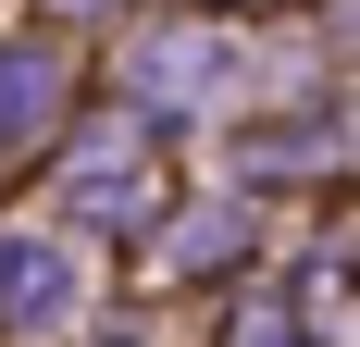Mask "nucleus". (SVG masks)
Masks as SVG:
<instances>
[{"label":"nucleus","mask_w":360,"mask_h":347,"mask_svg":"<svg viewBox=\"0 0 360 347\" xmlns=\"http://www.w3.org/2000/svg\"><path fill=\"white\" fill-rule=\"evenodd\" d=\"M137 87L149 100H199V87H224V37H162L137 63Z\"/></svg>","instance_id":"2"},{"label":"nucleus","mask_w":360,"mask_h":347,"mask_svg":"<svg viewBox=\"0 0 360 347\" xmlns=\"http://www.w3.org/2000/svg\"><path fill=\"white\" fill-rule=\"evenodd\" d=\"M63 310H75V261L37 248V236H13L0 248V322H63Z\"/></svg>","instance_id":"1"},{"label":"nucleus","mask_w":360,"mask_h":347,"mask_svg":"<svg viewBox=\"0 0 360 347\" xmlns=\"http://www.w3.org/2000/svg\"><path fill=\"white\" fill-rule=\"evenodd\" d=\"M50 87H63L50 50H0V137H37L50 124Z\"/></svg>","instance_id":"3"}]
</instances>
